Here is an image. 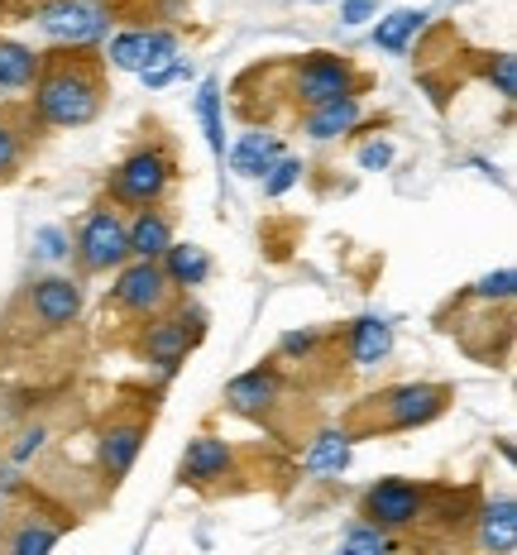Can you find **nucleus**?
Returning a JSON list of instances; mask_svg holds the SVG:
<instances>
[{
    "mask_svg": "<svg viewBox=\"0 0 517 555\" xmlns=\"http://www.w3.org/2000/svg\"><path fill=\"white\" fill-rule=\"evenodd\" d=\"M101 73H96V53L91 49H67L53 63L39 67L34 77V115L53 130H82L101 115Z\"/></svg>",
    "mask_w": 517,
    "mask_h": 555,
    "instance_id": "obj_1",
    "label": "nucleus"
},
{
    "mask_svg": "<svg viewBox=\"0 0 517 555\" xmlns=\"http://www.w3.org/2000/svg\"><path fill=\"white\" fill-rule=\"evenodd\" d=\"M178 178V158L164 144H144L111 172V196L125 206H158Z\"/></svg>",
    "mask_w": 517,
    "mask_h": 555,
    "instance_id": "obj_2",
    "label": "nucleus"
},
{
    "mask_svg": "<svg viewBox=\"0 0 517 555\" xmlns=\"http://www.w3.org/2000/svg\"><path fill=\"white\" fill-rule=\"evenodd\" d=\"M445 408H451L445 384H398L374 398V426L378 431H417V426H431Z\"/></svg>",
    "mask_w": 517,
    "mask_h": 555,
    "instance_id": "obj_3",
    "label": "nucleus"
},
{
    "mask_svg": "<svg viewBox=\"0 0 517 555\" xmlns=\"http://www.w3.org/2000/svg\"><path fill=\"white\" fill-rule=\"evenodd\" d=\"M34 20L63 49H91L111 34V10L96 5V0H49V5H39Z\"/></svg>",
    "mask_w": 517,
    "mask_h": 555,
    "instance_id": "obj_4",
    "label": "nucleus"
},
{
    "mask_svg": "<svg viewBox=\"0 0 517 555\" xmlns=\"http://www.w3.org/2000/svg\"><path fill=\"white\" fill-rule=\"evenodd\" d=\"M293 96H297V106L316 111V106H326V101L360 96V77H354V67L336 53H307L302 63L293 67Z\"/></svg>",
    "mask_w": 517,
    "mask_h": 555,
    "instance_id": "obj_5",
    "label": "nucleus"
},
{
    "mask_svg": "<svg viewBox=\"0 0 517 555\" xmlns=\"http://www.w3.org/2000/svg\"><path fill=\"white\" fill-rule=\"evenodd\" d=\"M360 517L378 531H402L417 527L427 517V489L412 479H378L374 489H364L360 499Z\"/></svg>",
    "mask_w": 517,
    "mask_h": 555,
    "instance_id": "obj_6",
    "label": "nucleus"
},
{
    "mask_svg": "<svg viewBox=\"0 0 517 555\" xmlns=\"http://www.w3.org/2000/svg\"><path fill=\"white\" fill-rule=\"evenodd\" d=\"M77 263L82 273H115L120 263H130V240H125V221L111 206H96V211L77 230Z\"/></svg>",
    "mask_w": 517,
    "mask_h": 555,
    "instance_id": "obj_7",
    "label": "nucleus"
},
{
    "mask_svg": "<svg viewBox=\"0 0 517 555\" xmlns=\"http://www.w3.org/2000/svg\"><path fill=\"white\" fill-rule=\"evenodd\" d=\"M168 278L158 263H144V259H130L115 269V287H111V302L130 317H158L168 302Z\"/></svg>",
    "mask_w": 517,
    "mask_h": 555,
    "instance_id": "obj_8",
    "label": "nucleus"
},
{
    "mask_svg": "<svg viewBox=\"0 0 517 555\" xmlns=\"http://www.w3.org/2000/svg\"><path fill=\"white\" fill-rule=\"evenodd\" d=\"M178 57V34L172 29H125L111 39L115 73H154Z\"/></svg>",
    "mask_w": 517,
    "mask_h": 555,
    "instance_id": "obj_9",
    "label": "nucleus"
},
{
    "mask_svg": "<svg viewBox=\"0 0 517 555\" xmlns=\"http://www.w3.org/2000/svg\"><path fill=\"white\" fill-rule=\"evenodd\" d=\"M29 311L43 331H67L77 317H82V283H77V278H63V273L39 278V283L29 287Z\"/></svg>",
    "mask_w": 517,
    "mask_h": 555,
    "instance_id": "obj_10",
    "label": "nucleus"
},
{
    "mask_svg": "<svg viewBox=\"0 0 517 555\" xmlns=\"http://www.w3.org/2000/svg\"><path fill=\"white\" fill-rule=\"evenodd\" d=\"M192 340H197V331H188V317H154L140 335V354L148 364H158L164 378H172L188 360Z\"/></svg>",
    "mask_w": 517,
    "mask_h": 555,
    "instance_id": "obj_11",
    "label": "nucleus"
},
{
    "mask_svg": "<svg viewBox=\"0 0 517 555\" xmlns=\"http://www.w3.org/2000/svg\"><path fill=\"white\" fill-rule=\"evenodd\" d=\"M230 469H235L230 441H221V436H197V441H188V450H182L178 479L192 483V489H211V483L230 479Z\"/></svg>",
    "mask_w": 517,
    "mask_h": 555,
    "instance_id": "obj_12",
    "label": "nucleus"
},
{
    "mask_svg": "<svg viewBox=\"0 0 517 555\" xmlns=\"http://www.w3.org/2000/svg\"><path fill=\"white\" fill-rule=\"evenodd\" d=\"M144 436H148L144 422H111L106 431H101L96 460H101V474H106V483H120L125 474L134 469V460H140V450H144Z\"/></svg>",
    "mask_w": 517,
    "mask_h": 555,
    "instance_id": "obj_13",
    "label": "nucleus"
},
{
    "mask_svg": "<svg viewBox=\"0 0 517 555\" xmlns=\"http://www.w3.org/2000/svg\"><path fill=\"white\" fill-rule=\"evenodd\" d=\"M125 240H130V259L158 263L172 245V216L164 206H140L134 221H125Z\"/></svg>",
    "mask_w": 517,
    "mask_h": 555,
    "instance_id": "obj_14",
    "label": "nucleus"
},
{
    "mask_svg": "<svg viewBox=\"0 0 517 555\" xmlns=\"http://www.w3.org/2000/svg\"><path fill=\"white\" fill-rule=\"evenodd\" d=\"M279 388H283L279 369L259 364V369H245V374L230 378V384H225V402L235 412H269L273 402H279Z\"/></svg>",
    "mask_w": 517,
    "mask_h": 555,
    "instance_id": "obj_15",
    "label": "nucleus"
},
{
    "mask_svg": "<svg viewBox=\"0 0 517 555\" xmlns=\"http://www.w3.org/2000/svg\"><path fill=\"white\" fill-rule=\"evenodd\" d=\"M345 350H350V364H354V369L384 364L388 354H393V326H388L384 317H360V321H350V331H345Z\"/></svg>",
    "mask_w": 517,
    "mask_h": 555,
    "instance_id": "obj_16",
    "label": "nucleus"
},
{
    "mask_svg": "<svg viewBox=\"0 0 517 555\" xmlns=\"http://www.w3.org/2000/svg\"><path fill=\"white\" fill-rule=\"evenodd\" d=\"M225 158H230V172H235V178H263V172L283 158V144L263 130H249L225 149Z\"/></svg>",
    "mask_w": 517,
    "mask_h": 555,
    "instance_id": "obj_17",
    "label": "nucleus"
},
{
    "mask_svg": "<svg viewBox=\"0 0 517 555\" xmlns=\"http://www.w3.org/2000/svg\"><path fill=\"white\" fill-rule=\"evenodd\" d=\"M360 96H345V101H326V106H316V111H307L302 115V134L312 139V144H331V139H340V134H350L354 125H360Z\"/></svg>",
    "mask_w": 517,
    "mask_h": 555,
    "instance_id": "obj_18",
    "label": "nucleus"
},
{
    "mask_svg": "<svg viewBox=\"0 0 517 555\" xmlns=\"http://www.w3.org/2000/svg\"><path fill=\"white\" fill-rule=\"evenodd\" d=\"M517 546V503L493 499L479 507V551L484 555H513Z\"/></svg>",
    "mask_w": 517,
    "mask_h": 555,
    "instance_id": "obj_19",
    "label": "nucleus"
},
{
    "mask_svg": "<svg viewBox=\"0 0 517 555\" xmlns=\"http://www.w3.org/2000/svg\"><path fill=\"white\" fill-rule=\"evenodd\" d=\"M158 269H164V278H168V287H202L206 278H211V254H206L202 245H178L172 240L168 245V254L158 259Z\"/></svg>",
    "mask_w": 517,
    "mask_h": 555,
    "instance_id": "obj_20",
    "label": "nucleus"
},
{
    "mask_svg": "<svg viewBox=\"0 0 517 555\" xmlns=\"http://www.w3.org/2000/svg\"><path fill=\"white\" fill-rule=\"evenodd\" d=\"M39 67H43V57L34 49H25V43H15V39H0V91L34 87Z\"/></svg>",
    "mask_w": 517,
    "mask_h": 555,
    "instance_id": "obj_21",
    "label": "nucleus"
},
{
    "mask_svg": "<svg viewBox=\"0 0 517 555\" xmlns=\"http://www.w3.org/2000/svg\"><path fill=\"white\" fill-rule=\"evenodd\" d=\"M350 465V431H321L312 446H307L302 455V469L316 474V479H326V474H340Z\"/></svg>",
    "mask_w": 517,
    "mask_h": 555,
    "instance_id": "obj_22",
    "label": "nucleus"
},
{
    "mask_svg": "<svg viewBox=\"0 0 517 555\" xmlns=\"http://www.w3.org/2000/svg\"><path fill=\"white\" fill-rule=\"evenodd\" d=\"M57 541H63V527H49V522H34V517H25V522L10 527L0 555H53Z\"/></svg>",
    "mask_w": 517,
    "mask_h": 555,
    "instance_id": "obj_23",
    "label": "nucleus"
},
{
    "mask_svg": "<svg viewBox=\"0 0 517 555\" xmlns=\"http://www.w3.org/2000/svg\"><path fill=\"white\" fill-rule=\"evenodd\" d=\"M422 25H427V10H393V15H384L374 25V43L384 53H408V43H412V34H417Z\"/></svg>",
    "mask_w": 517,
    "mask_h": 555,
    "instance_id": "obj_24",
    "label": "nucleus"
},
{
    "mask_svg": "<svg viewBox=\"0 0 517 555\" xmlns=\"http://www.w3.org/2000/svg\"><path fill=\"white\" fill-rule=\"evenodd\" d=\"M197 120H202V134H206V149L216 158H225V125H221V82L206 77L197 87Z\"/></svg>",
    "mask_w": 517,
    "mask_h": 555,
    "instance_id": "obj_25",
    "label": "nucleus"
},
{
    "mask_svg": "<svg viewBox=\"0 0 517 555\" xmlns=\"http://www.w3.org/2000/svg\"><path fill=\"white\" fill-rule=\"evenodd\" d=\"M302 172H307V168H302V158L283 154L279 164H273V168L259 178V182H263V196H283V192H293L297 182H302Z\"/></svg>",
    "mask_w": 517,
    "mask_h": 555,
    "instance_id": "obj_26",
    "label": "nucleus"
},
{
    "mask_svg": "<svg viewBox=\"0 0 517 555\" xmlns=\"http://www.w3.org/2000/svg\"><path fill=\"white\" fill-rule=\"evenodd\" d=\"M67 254H73L67 230H57V225H39V230H34V259L57 263V259H67Z\"/></svg>",
    "mask_w": 517,
    "mask_h": 555,
    "instance_id": "obj_27",
    "label": "nucleus"
},
{
    "mask_svg": "<svg viewBox=\"0 0 517 555\" xmlns=\"http://www.w3.org/2000/svg\"><path fill=\"white\" fill-rule=\"evenodd\" d=\"M513 293H517V273H513V269L484 273V278L475 283V297H479V302H513Z\"/></svg>",
    "mask_w": 517,
    "mask_h": 555,
    "instance_id": "obj_28",
    "label": "nucleus"
},
{
    "mask_svg": "<svg viewBox=\"0 0 517 555\" xmlns=\"http://www.w3.org/2000/svg\"><path fill=\"white\" fill-rule=\"evenodd\" d=\"M484 77H489V87L499 91L503 101H513V91H517V57L513 53H493V63L484 67Z\"/></svg>",
    "mask_w": 517,
    "mask_h": 555,
    "instance_id": "obj_29",
    "label": "nucleus"
},
{
    "mask_svg": "<svg viewBox=\"0 0 517 555\" xmlns=\"http://www.w3.org/2000/svg\"><path fill=\"white\" fill-rule=\"evenodd\" d=\"M316 345H321V331H312V326H302V331H283L279 354H283V360H307V354H316Z\"/></svg>",
    "mask_w": 517,
    "mask_h": 555,
    "instance_id": "obj_30",
    "label": "nucleus"
},
{
    "mask_svg": "<svg viewBox=\"0 0 517 555\" xmlns=\"http://www.w3.org/2000/svg\"><path fill=\"white\" fill-rule=\"evenodd\" d=\"M43 446H49V426H29V431L15 441V450H10V460H15V465H29Z\"/></svg>",
    "mask_w": 517,
    "mask_h": 555,
    "instance_id": "obj_31",
    "label": "nucleus"
},
{
    "mask_svg": "<svg viewBox=\"0 0 517 555\" xmlns=\"http://www.w3.org/2000/svg\"><path fill=\"white\" fill-rule=\"evenodd\" d=\"M20 158H25V144H20V134L10 130V125H0V178H10V172L20 168Z\"/></svg>",
    "mask_w": 517,
    "mask_h": 555,
    "instance_id": "obj_32",
    "label": "nucleus"
},
{
    "mask_svg": "<svg viewBox=\"0 0 517 555\" xmlns=\"http://www.w3.org/2000/svg\"><path fill=\"white\" fill-rule=\"evenodd\" d=\"M388 164H393V144H388V139H370V144L360 149V168L364 172H384Z\"/></svg>",
    "mask_w": 517,
    "mask_h": 555,
    "instance_id": "obj_33",
    "label": "nucleus"
},
{
    "mask_svg": "<svg viewBox=\"0 0 517 555\" xmlns=\"http://www.w3.org/2000/svg\"><path fill=\"white\" fill-rule=\"evenodd\" d=\"M178 77H192V63H164V67H154V73H140V82L148 87V91H158V87H168V82H178Z\"/></svg>",
    "mask_w": 517,
    "mask_h": 555,
    "instance_id": "obj_34",
    "label": "nucleus"
},
{
    "mask_svg": "<svg viewBox=\"0 0 517 555\" xmlns=\"http://www.w3.org/2000/svg\"><path fill=\"white\" fill-rule=\"evenodd\" d=\"M378 15V0H340V20L345 25H364Z\"/></svg>",
    "mask_w": 517,
    "mask_h": 555,
    "instance_id": "obj_35",
    "label": "nucleus"
},
{
    "mask_svg": "<svg viewBox=\"0 0 517 555\" xmlns=\"http://www.w3.org/2000/svg\"><path fill=\"white\" fill-rule=\"evenodd\" d=\"M336 555H393V551H378V546H360V541H340Z\"/></svg>",
    "mask_w": 517,
    "mask_h": 555,
    "instance_id": "obj_36",
    "label": "nucleus"
},
{
    "mask_svg": "<svg viewBox=\"0 0 517 555\" xmlns=\"http://www.w3.org/2000/svg\"><path fill=\"white\" fill-rule=\"evenodd\" d=\"M0 522H5V493H0Z\"/></svg>",
    "mask_w": 517,
    "mask_h": 555,
    "instance_id": "obj_37",
    "label": "nucleus"
}]
</instances>
